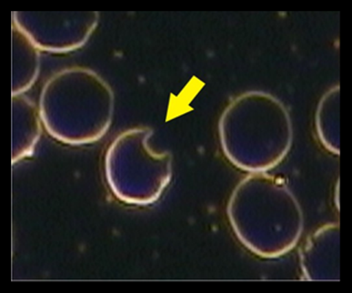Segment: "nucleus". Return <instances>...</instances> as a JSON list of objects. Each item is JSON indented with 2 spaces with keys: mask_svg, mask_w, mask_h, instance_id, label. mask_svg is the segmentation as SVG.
Returning <instances> with one entry per match:
<instances>
[{
  "mask_svg": "<svg viewBox=\"0 0 352 293\" xmlns=\"http://www.w3.org/2000/svg\"><path fill=\"white\" fill-rule=\"evenodd\" d=\"M41 50L12 26V96L25 95L41 74Z\"/></svg>",
  "mask_w": 352,
  "mask_h": 293,
  "instance_id": "nucleus-8",
  "label": "nucleus"
},
{
  "mask_svg": "<svg viewBox=\"0 0 352 293\" xmlns=\"http://www.w3.org/2000/svg\"><path fill=\"white\" fill-rule=\"evenodd\" d=\"M318 139L324 149L340 155V86H332L318 102L315 112Z\"/></svg>",
  "mask_w": 352,
  "mask_h": 293,
  "instance_id": "nucleus-9",
  "label": "nucleus"
},
{
  "mask_svg": "<svg viewBox=\"0 0 352 293\" xmlns=\"http://www.w3.org/2000/svg\"><path fill=\"white\" fill-rule=\"evenodd\" d=\"M39 107L26 95L12 96V164L35 153L43 133Z\"/></svg>",
  "mask_w": 352,
  "mask_h": 293,
  "instance_id": "nucleus-7",
  "label": "nucleus"
},
{
  "mask_svg": "<svg viewBox=\"0 0 352 293\" xmlns=\"http://www.w3.org/2000/svg\"><path fill=\"white\" fill-rule=\"evenodd\" d=\"M299 263L307 281H339L340 224L329 222L316 229L303 242Z\"/></svg>",
  "mask_w": 352,
  "mask_h": 293,
  "instance_id": "nucleus-6",
  "label": "nucleus"
},
{
  "mask_svg": "<svg viewBox=\"0 0 352 293\" xmlns=\"http://www.w3.org/2000/svg\"><path fill=\"white\" fill-rule=\"evenodd\" d=\"M153 130L130 128L119 133L104 155V178L119 202L146 207L162 198L173 179V155L158 153L149 141Z\"/></svg>",
  "mask_w": 352,
  "mask_h": 293,
  "instance_id": "nucleus-4",
  "label": "nucleus"
},
{
  "mask_svg": "<svg viewBox=\"0 0 352 293\" xmlns=\"http://www.w3.org/2000/svg\"><path fill=\"white\" fill-rule=\"evenodd\" d=\"M234 236L254 256H286L300 241L305 217L300 202L283 179L250 173L234 187L227 204Z\"/></svg>",
  "mask_w": 352,
  "mask_h": 293,
  "instance_id": "nucleus-1",
  "label": "nucleus"
},
{
  "mask_svg": "<svg viewBox=\"0 0 352 293\" xmlns=\"http://www.w3.org/2000/svg\"><path fill=\"white\" fill-rule=\"evenodd\" d=\"M43 128L69 146L95 144L107 135L115 115L113 88L95 70L70 67L55 72L39 96Z\"/></svg>",
  "mask_w": 352,
  "mask_h": 293,
  "instance_id": "nucleus-3",
  "label": "nucleus"
},
{
  "mask_svg": "<svg viewBox=\"0 0 352 293\" xmlns=\"http://www.w3.org/2000/svg\"><path fill=\"white\" fill-rule=\"evenodd\" d=\"M12 26L41 52L66 54L82 48L98 27V12H12Z\"/></svg>",
  "mask_w": 352,
  "mask_h": 293,
  "instance_id": "nucleus-5",
  "label": "nucleus"
},
{
  "mask_svg": "<svg viewBox=\"0 0 352 293\" xmlns=\"http://www.w3.org/2000/svg\"><path fill=\"white\" fill-rule=\"evenodd\" d=\"M218 135L223 155L234 167L248 173H268L290 153L294 124L279 98L249 90L223 109Z\"/></svg>",
  "mask_w": 352,
  "mask_h": 293,
  "instance_id": "nucleus-2",
  "label": "nucleus"
}]
</instances>
